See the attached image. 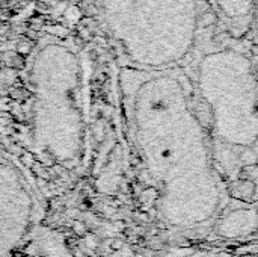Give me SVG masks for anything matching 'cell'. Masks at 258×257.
<instances>
[{
	"mask_svg": "<svg viewBox=\"0 0 258 257\" xmlns=\"http://www.w3.org/2000/svg\"><path fill=\"white\" fill-rule=\"evenodd\" d=\"M132 115L145 162L169 194L212 191L207 135L189 88L174 68L148 71L135 91Z\"/></svg>",
	"mask_w": 258,
	"mask_h": 257,
	"instance_id": "obj_1",
	"label": "cell"
},
{
	"mask_svg": "<svg viewBox=\"0 0 258 257\" xmlns=\"http://www.w3.org/2000/svg\"><path fill=\"white\" fill-rule=\"evenodd\" d=\"M116 41L147 71L172 70L195 48L198 0H107Z\"/></svg>",
	"mask_w": 258,
	"mask_h": 257,
	"instance_id": "obj_2",
	"label": "cell"
},
{
	"mask_svg": "<svg viewBox=\"0 0 258 257\" xmlns=\"http://www.w3.org/2000/svg\"><path fill=\"white\" fill-rule=\"evenodd\" d=\"M212 132L224 145L237 150L258 142V82L249 58L230 45L209 48L195 71Z\"/></svg>",
	"mask_w": 258,
	"mask_h": 257,
	"instance_id": "obj_3",
	"label": "cell"
},
{
	"mask_svg": "<svg viewBox=\"0 0 258 257\" xmlns=\"http://www.w3.org/2000/svg\"><path fill=\"white\" fill-rule=\"evenodd\" d=\"M258 0H210L213 9L227 21L240 24L248 18L252 20Z\"/></svg>",
	"mask_w": 258,
	"mask_h": 257,
	"instance_id": "obj_4",
	"label": "cell"
},
{
	"mask_svg": "<svg viewBox=\"0 0 258 257\" xmlns=\"http://www.w3.org/2000/svg\"><path fill=\"white\" fill-rule=\"evenodd\" d=\"M252 23H254V29H255V36H257L258 41V2L255 5V9H254V15H252Z\"/></svg>",
	"mask_w": 258,
	"mask_h": 257,
	"instance_id": "obj_5",
	"label": "cell"
}]
</instances>
